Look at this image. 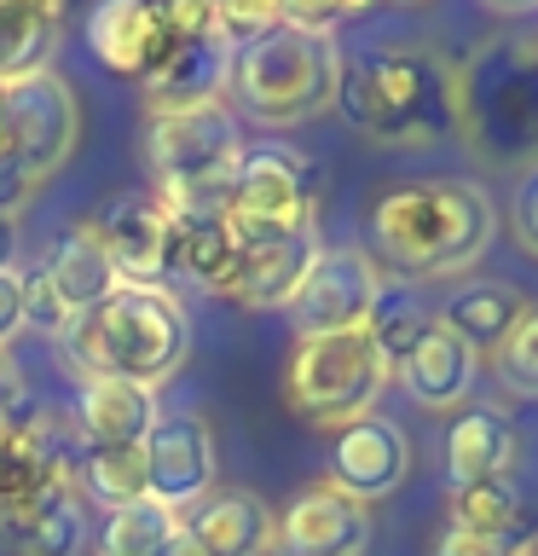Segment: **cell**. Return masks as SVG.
<instances>
[{
  "mask_svg": "<svg viewBox=\"0 0 538 556\" xmlns=\"http://www.w3.org/2000/svg\"><path fill=\"white\" fill-rule=\"evenodd\" d=\"M498 208L469 180H417L394 186L371 208V243L388 267L417 285V278H458L481 267L492 250Z\"/></svg>",
  "mask_w": 538,
  "mask_h": 556,
  "instance_id": "obj_1",
  "label": "cell"
},
{
  "mask_svg": "<svg viewBox=\"0 0 538 556\" xmlns=\"http://www.w3.org/2000/svg\"><path fill=\"white\" fill-rule=\"evenodd\" d=\"M59 354L76 382L128 377L163 389L191 354V319L168 285H116L87 319H69L59 330Z\"/></svg>",
  "mask_w": 538,
  "mask_h": 556,
  "instance_id": "obj_2",
  "label": "cell"
},
{
  "mask_svg": "<svg viewBox=\"0 0 538 556\" xmlns=\"http://www.w3.org/2000/svg\"><path fill=\"white\" fill-rule=\"evenodd\" d=\"M451 134L486 168L538 163V35H492L451 64Z\"/></svg>",
  "mask_w": 538,
  "mask_h": 556,
  "instance_id": "obj_3",
  "label": "cell"
},
{
  "mask_svg": "<svg viewBox=\"0 0 538 556\" xmlns=\"http://www.w3.org/2000/svg\"><path fill=\"white\" fill-rule=\"evenodd\" d=\"M336 104L376 146H440L451 134V64L428 47H376L342 59Z\"/></svg>",
  "mask_w": 538,
  "mask_h": 556,
  "instance_id": "obj_4",
  "label": "cell"
},
{
  "mask_svg": "<svg viewBox=\"0 0 538 556\" xmlns=\"http://www.w3.org/2000/svg\"><path fill=\"white\" fill-rule=\"evenodd\" d=\"M336 87H342V47L336 35L319 29L272 24L249 47H238L232 59V99L260 128H295V122L324 116L336 104Z\"/></svg>",
  "mask_w": 538,
  "mask_h": 556,
  "instance_id": "obj_5",
  "label": "cell"
},
{
  "mask_svg": "<svg viewBox=\"0 0 538 556\" xmlns=\"http://www.w3.org/2000/svg\"><path fill=\"white\" fill-rule=\"evenodd\" d=\"M243 156L238 116L226 104H197L145 122L151 191L168 208H226V180Z\"/></svg>",
  "mask_w": 538,
  "mask_h": 556,
  "instance_id": "obj_6",
  "label": "cell"
},
{
  "mask_svg": "<svg viewBox=\"0 0 538 556\" xmlns=\"http://www.w3.org/2000/svg\"><path fill=\"white\" fill-rule=\"evenodd\" d=\"M394 365L376 354V342L364 330H330V337H302L290 354L284 400L295 417L319 429H347L359 417L376 412L382 389H388Z\"/></svg>",
  "mask_w": 538,
  "mask_h": 556,
  "instance_id": "obj_7",
  "label": "cell"
},
{
  "mask_svg": "<svg viewBox=\"0 0 538 556\" xmlns=\"http://www.w3.org/2000/svg\"><path fill=\"white\" fill-rule=\"evenodd\" d=\"M226 220L238 232V250L290 238V232H312L319 226V180L284 146L243 151L232 180H226Z\"/></svg>",
  "mask_w": 538,
  "mask_h": 556,
  "instance_id": "obj_8",
  "label": "cell"
},
{
  "mask_svg": "<svg viewBox=\"0 0 538 556\" xmlns=\"http://www.w3.org/2000/svg\"><path fill=\"white\" fill-rule=\"evenodd\" d=\"M17 285H24V325H41L59 337L69 319H87L121 278L111 267V255H104L93 220H81L76 232H64L41 255L35 273H17Z\"/></svg>",
  "mask_w": 538,
  "mask_h": 556,
  "instance_id": "obj_9",
  "label": "cell"
},
{
  "mask_svg": "<svg viewBox=\"0 0 538 556\" xmlns=\"http://www.w3.org/2000/svg\"><path fill=\"white\" fill-rule=\"evenodd\" d=\"M76 139H81V104L64 76L35 70V76L7 81V146L35 180L59 174L76 151Z\"/></svg>",
  "mask_w": 538,
  "mask_h": 556,
  "instance_id": "obj_10",
  "label": "cell"
},
{
  "mask_svg": "<svg viewBox=\"0 0 538 556\" xmlns=\"http://www.w3.org/2000/svg\"><path fill=\"white\" fill-rule=\"evenodd\" d=\"M382 290V267L354 243H324L312 255V267L295 290V302L284 307L295 337H330V330H364Z\"/></svg>",
  "mask_w": 538,
  "mask_h": 556,
  "instance_id": "obj_11",
  "label": "cell"
},
{
  "mask_svg": "<svg viewBox=\"0 0 538 556\" xmlns=\"http://www.w3.org/2000/svg\"><path fill=\"white\" fill-rule=\"evenodd\" d=\"M371 551V504L342 486L312 481L278 516V556H364Z\"/></svg>",
  "mask_w": 538,
  "mask_h": 556,
  "instance_id": "obj_12",
  "label": "cell"
},
{
  "mask_svg": "<svg viewBox=\"0 0 538 556\" xmlns=\"http://www.w3.org/2000/svg\"><path fill=\"white\" fill-rule=\"evenodd\" d=\"M93 232L111 255V267L121 285H163L168 278V203L156 191H121L93 215Z\"/></svg>",
  "mask_w": 538,
  "mask_h": 556,
  "instance_id": "obj_13",
  "label": "cell"
},
{
  "mask_svg": "<svg viewBox=\"0 0 538 556\" xmlns=\"http://www.w3.org/2000/svg\"><path fill=\"white\" fill-rule=\"evenodd\" d=\"M411 476V441L406 429L388 424V417H359V424L336 429V446H330V486H342L347 498L376 504L399 493Z\"/></svg>",
  "mask_w": 538,
  "mask_h": 556,
  "instance_id": "obj_14",
  "label": "cell"
},
{
  "mask_svg": "<svg viewBox=\"0 0 538 556\" xmlns=\"http://www.w3.org/2000/svg\"><path fill=\"white\" fill-rule=\"evenodd\" d=\"M87 47H93L99 70L145 87L180 41H174V29L156 17L151 0H99L93 17H87Z\"/></svg>",
  "mask_w": 538,
  "mask_h": 556,
  "instance_id": "obj_15",
  "label": "cell"
},
{
  "mask_svg": "<svg viewBox=\"0 0 538 556\" xmlns=\"http://www.w3.org/2000/svg\"><path fill=\"white\" fill-rule=\"evenodd\" d=\"M145 486L168 510H191L208 486H215V434L203 417H156L145 434Z\"/></svg>",
  "mask_w": 538,
  "mask_h": 556,
  "instance_id": "obj_16",
  "label": "cell"
},
{
  "mask_svg": "<svg viewBox=\"0 0 538 556\" xmlns=\"http://www.w3.org/2000/svg\"><path fill=\"white\" fill-rule=\"evenodd\" d=\"M232 59L238 47L226 35H197L168 52V64L145 81V111L174 116V111H197V104H226L232 93Z\"/></svg>",
  "mask_w": 538,
  "mask_h": 556,
  "instance_id": "obj_17",
  "label": "cell"
},
{
  "mask_svg": "<svg viewBox=\"0 0 538 556\" xmlns=\"http://www.w3.org/2000/svg\"><path fill=\"white\" fill-rule=\"evenodd\" d=\"M69 469L59 446V412L41 417H0V528L41 498V486Z\"/></svg>",
  "mask_w": 538,
  "mask_h": 556,
  "instance_id": "obj_18",
  "label": "cell"
},
{
  "mask_svg": "<svg viewBox=\"0 0 538 556\" xmlns=\"http://www.w3.org/2000/svg\"><path fill=\"white\" fill-rule=\"evenodd\" d=\"M0 533L12 539L17 556H87L93 521H87V493L76 481V464L59 469V476L41 486V498L24 504Z\"/></svg>",
  "mask_w": 538,
  "mask_h": 556,
  "instance_id": "obj_19",
  "label": "cell"
},
{
  "mask_svg": "<svg viewBox=\"0 0 538 556\" xmlns=\"http://www.w3.org/2000/svg\"><path fill=\"white\" fill-rule=\"evenodd\" d=\"M319 250H324L319 226L312 232L272 238V243H249V250H238V267H232L220 295H232L238 307H290Z\"/></svg>",
  "mask_w": 538,
  "mask_h": 556,
  "instance_id": "obj_20",
  "label": "cell"
},
{
  "mask_svg": "<svg viewBox=\"0 0 538 556\" xmlns=\"http://www.w3.org/2000/svg\"><path fill=\"white\" fill-rule=\"evenodd\" d=\"M475 371H481V359L469 354V342L451 337L440 319H434L423 337H417L411 354L394 365V377L406 382V394L423 412H458V400H469V389H475Z\"/></svg>",
  "mask_w": 538,
  "mask_h": 556,
  "instance_id": "obj_21",
  "label": "cell"
},
{
  "mask_svg": "<svg viewBox=\"0 0 538 556\" xmlns=\"http://www.w3.org/2000/svg\"><path fill=\"white\" fill-rule=\"evenodd\" d=\"M156 389L128 377H87L76 400V434L81 446H145L156 429Z\"/></svg>",
  "mask_w": 538,
  "mask_h": 556,
  "instance_id": "obj_22",
  "label": "cell"
},
{
  "mask_svg": "<svg viewBox=\"0 0 538 556\" xmlns=\"http://www.w3.org/2000/svg\"><path fill=\"white\" fill-rule=\"evenodd\" d=\"M180 521L203 539L208 556H272L278 551V516L255 493H243V486L197 498L191 516H180Z\"/></svg>",
  "mask_w": 538,
  "mask_h": 556,
  "instance_id": "obj_23",
  "label": "cell"
},
{
  "mask_svg": "<svg viewBox=\"0 0 538 556\" xmlns=\"http://www.w3.org/2000/svg\"><path fill=\"white\" fill-rule=\"evenodd\" d=\"M174 238H168V273L191 278L203 290H226V278L238 267V232L226 220V208H168Z\"/></svg>",
  "mask_w": 538,
  "mask_h": 556,
  "instance_id": "obj_24",
  "label": "cell"
},
{
  "mask_svg": "<svg viewBox=\"0 0 538 556\" xmlns=\"http://www.w3.org/2000/svg\"><path fill=\"white\" fill-rule=\"evenodd\" d=\"M521 464V434L510 417H498L492 406L469 412L446 434V469L451 486H481V481H510Z\"/></svg>",
  "mask_w": 538,
  "mask_h": 556,
  "instance_id": "obj_25",
  "label": "cell"
},
{
  "mask_svg": "<svg viewBox=\"0 0 538 556\" xmlns=\"http://www.w3.org/2000/svg\"><path fill=\"white\" fill-rule=\"evenodd\" d=\"M533 302L527 295H521L515 285H492V278H475V285H463L458 295H451V302L434 313V319H440L451 337H463L469 342V354H498L503 348V337H510V330L521 325V313H527Z\"/></svg>",
  "mask_w": 538,
  "mask_h": 556,
  "instance_id": "obj_26",
  "label": "cell"
},
{
  "mask_svg": "<svg viewBox=\"0 0 538 556\" xmlns=\"http://www.w3.org/2000/svg\"><path fill=\"white\" fill-rule=\"evenodd\" d=\"M64 0H0V81L47 70L59 47Z\"/></svg>",
  "mask_w": 538,
  "mask_h": 556,
  "instance_id": "obj_27",
  "label": "cell"
},
{
  "mask_svg": "<svg viewBox=\"0 0 538 556\" xmlns=\"http://www.w3.org/2000/svg\"><path fill=\"white\" fill-rule=\"evenodd\" d=\"M428 325H434V313L417 302V290L406 285V278H399V285H388V278H382L376 307H371V319H364V337L376 342V354L388 359V365H399Z\"/></svg>",
  "mask_w": 538,
  "mask_h": 556,
  "instance_id": "obj_28",
  "label": "cell"
},
{
  "mask_svg": "<svg viewBox=\"0 0 538 556\" xmlns=\"http://www.w3.org/2000/svg\"><path fill=\"white\" fill-rule=\"evenodd\" d=\"M538 510L515 493V481H481V486H451V521L458 533H510Z\"/></svg>",
  "mask_w": 538,
  "mask_h": 556,
  "instance_id": "obj_29",
  "label": "cell"
},
{
  "mask_svg": "<svg viewBox=\"0 0 538 556\" xmlns=\"http://www.w3.org/2000/svg\"><path fill=\"white\" fill-rule=\"evenodd\" d=\"M174 533H180V510H168L156 498H133L121 510H111V521L99 533V551L104 556H156Z\"/></svg>",
  "mask_w": 538,
  "mask_h": 556,
  "instance_id": "obj_30",
  "label": "cell"
},
{
  "mask_svg": "<svg viewBox=\"0 0 538 556\" xmlns=\"http://www.w3.org/2000/svg\"><path fill=\"white\" fill-rule=\"evenodd\" d=\"M81 481H87V498L111 504V510H121L133 498H151L145 446H81Z\"/></svg>",
  "mask_w": 538,
  "mask_h": 556,
  "instance_id": "obj_31",
  "label": "cell"
},
{
  "mask_svg": "<svg viewBox=\"0 0 538 556\" xmlns=\"http://www.w3.org/2000/svg\"><path fill=\"white\" fill-rule=\"evenodd\" d=\"M498 365V382L521 400H538V302L521 313V325L503 337V348L492 354Z\"/></svg>",
  "mask_w": 538,
  "mask_h": 556,
  "instance_id": "obj_32",
  "label": "cell"
},
{
  "mask_svg": "<svg viewBox=\"0 0 538 556\" xmlns=\"http://www.w3.org/2000/svg\"><path fill=\"white\" fill-rule=\"evenodd\" d=\"M434 556H538V516L510 528V533H458V528H446Z\"/></svg>",
  "mask_w": 538,
  "mask_h": 556,
  "instance_id": "obj_33",
  "label": "cell"
},
{
  "mask_svg": "<svg viewBox=\"0 0 538 556\" xmlns=\"http://www.w3.org/2000/svg\"><path fill=\"white\" fill-rule=\"evenodd\" d=\"M364 7H376V0H278L284 24H295V29H319V35H330V29L342 24V17H354V12H364Z\"/></svg>",
  "mask_w": 538,
  "mask_h": 556,
  "instance_id": "obj_34",
  "label": "cell"
},
{
  "mask_svg": "<svg viewBox=\"0 0 538 556\" xmlns=\"http://www.w3.org/2000/svg\"><path fill=\"white\" fill-rule=\"evenodd\" d=\"M510 232L527 255H538V163L521 168L515 180V198H510Z\"/></svg>",
  "mask_w": 538,
  "mask_h": 556,
  "instance_id": "obj_35",
  "label": "cell"
},
{
  "mask_svg": "<svg viewBox=\"0 0 538 556\" xmlns=\"http://www.w3.org/2000/svg\"><path fill=\"white\" fill-rule=\"evenodd\" d=\"M35 186H41V180H35V174L17 163L12 146L0 151V220H17V215H24L29 198H35Z\"/></svg>",
  "mask_w": 538,
  "mask_h": 556,
  "instance_id": "obj_36",
  "label": "cell"
},
{
  "mask_svg": "<svg viewBox=\"0 0 538 556\" xmlns=\"http://www.w3.org/2000/svg\"><path fill=\"white\" fill-rule=\"evenodd\" d=\"M17 330H24V285H17V273L0 278V348H7Z\"/></svg>",
  "mask_w": 538,
  "mask_h": 556,
  "instance_id": "obj_37",
  "label": "cell"
},
{
  "mask_svg": "<svg viewBox=\"0 0 538 556\" xmlns=\"http://www.w3.org/2000/svg\"><path fill=\"white\" fill-rule=\"evenodd\" d=\"M17 400H24V377H17V359L0 348V417H17Z\"/></svg>",
  "mask_w": 538,
  "mask_h": 556,
  "instance_id": "obj_38",
  "label": "cell"
},
{
  "mask_svg": "<svg viewBox=\"0 0 538 556\" xmlns=\"http://www.w3.org/2000/svg\"><path fill=\"white\" fill-rule=\"evenodd\" d=\"M156 556H208V551H203V539H197V533H191L185 521H180V533H174V539H168V545L156 551Z\"/></svg>",
  "mask_w": 538,
  "mask_h": 556,
  "instance_id": "obj_39",
  "label": "cell"
},
{
  "mask_svg": "<svg viewBox=\"0 0 538 556\" xmlns=\"http://www.w3.org/2000/svg\"><path fill=\"white\" fill-rule=\"evenodd\" d=\"M17 273V220H0V278Z\"/></svg>",
  "mask_w": 538,
  "mask_h": 556,
  "instance_id": "obj_40",
  "label": "cell"
},
{
  "mask_svg": "<svg viewBox=\"0 0 538 556\" xmlns=\"http://www.w3.org/2000/svg\"><path fill=\"white\" fill-rule=\"evenodd\" d=\"M486 7H492V12H533L538 0H486Z\"/></svg>",
  "mask_w": 538,
  "mask_h": 556,
  "instance_id": "obj_41",
  "label": "cell"
},
{
  "mask_svg": "<svg viewBox=\"0 0 538 556\" xmlns=\"http://www.w3.org/2000/svg\"><path fill=\"white\" fill-rule=\"evenodd\" d=\"M0 151H7V81H0Z\"/></svg>",
  "mask_w": 538,
  "mask_h": 556,
  "instance_id": "obj_42",
  "label": "cell"
},
{
  "mask_svg": "<svg viewBox=\"0 0 538 556\" xmlns=\"http://www.w3.org/2000/svg\"><path fill=\"white\" fill-rule=\"evenodd\" d=\"M411 7H417V0H411Z\"/></svg>",
  "mask_w": 538,
  "mask_h": 556,
  "instance_id": "obj_43",
  "label": "cell"
}]
</instances>
